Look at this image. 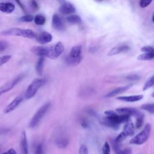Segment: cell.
Here are the masks:
<instances>
[{"mask_svg":"<svg viewBox=\"0 0 154 154\" xmlns=\"http://www.w3.org/2000/svg\"><path fill=\"white\" fill-rule=\"evenodd\" d=\"M106 117L101 120V123L103 125L117 130L119 128L120 123H126L131 120V117L127 115L117 114L112 110H108L104 112Z\"/></svg>","mask_w":154,"mask_h":154,"instance_id":"6da1fadb","label":"cell"},{"mask_svg":"<svg viewBox=\"0 0 154 154\" xmlns=\"http://www.w3.org/2000/svg\"><path fill=\"white\" fill-rule=\"evenodd\" d=\"M1 34L5 36H19L28 38H35L37 35L31 29L20 28H10L2 31Z\"/></svg>","mask_w":154,"mask_h":154,"instance_id":"7a4b0ae2","label":"cell"},{"mask_svg":"<svg viewBox=\"0 0 154 154\" xmlns=\"http://www.w3.org/2000/svg\"><path fill=\"white\" fill-rule=\"evenodd\" d=\"M82 47L81 45H76L72 48L69 56L66 58V62L71 66L78 65L82 59Z\"/></svg>","mask_w":154,"mask_h":154,"instance_id":"3957f363","label":"cell"},{"mask_svg":"<svg viewBox=\"0 0 154 154\" xmlns=\"http://www.w3.org/2000/svg\"><path fill=\"white\" fill-rule=\"evenodd\" d=\"M151 132V126L149 123L145 125L144 129L134 137H133L129 141L130 144L141 145L144 143L150 136Z\"/></svg>","mask_w":154,"mask_h":154,"instance_id":"277c9868","label":"cell"},{"mask_svg":"<svg viewBox=\"0 0 154 154\" xmlns=\"http://www.w3.org/2000/svg\"><path fill=\"white\" fill-rule=\"evenodd\" d=\"M45 80L42 78L34 79L28 85L24 94L26 99H30L33 97L37 92V90L45 83Z\"/></svg>","mask_w":154,"mask_h":154,"instance_id":"5b68a950","label":"cell"},{"mask_svg":"<svg viewBox=\"0 0 154 154\" xmlns=\"http://www.w3.org/2000/svg\"><path fill=\"white\" fill-rule=\"evenodd\" d=\"M50 106L51 103L49 102H47L43 105L37 111V112L34 114L29 123V127L30 128H34L38 125V124L40 123V122L44 117L46 112L49 110Z\"/></svg>","mask_w":154,"mask_h":154,"instance_id":"8992f818","label":"cell"},{"mask_svg":"<svg viewBox=\"0 0 154 154\" xmlns=\"http://www.w3.org/2000/svg\"><path fill=\"white\" fill-rule=\"evenodd\" d=\"M135 131V127L133 122L129 120L126 122L123 126V131L118 135L115 138L114 141L117 143H120L123 140H125L128 136H132L134 135Z\"/></svg>","mask_w":154,"mask_h":154,"instance_id":"52a82bcc","label":"cell"},{"mask_svg":"<svg viewBox=\"0 0 154 154\" xmlns=\"http://www.w3.org/2000/svg\"><path fill=\"white\" fill-rule=\"evenodd\" d=\"M24 78H25V75L23 73H20L19 75H17V76H16L14 78H13V79L9 81L7 83H5L3 85H2L0 87V96L2 94L7 93V92L9 91L10 90H11V89H13Z\"/></svg>","mask_w":154,"mask_h":154,"instance_id":"ba28073f","label":"cell"},{"mask_svg":"<svg viewBox=\"0 0 154 154\" xmlns=\"http://www.w3.org/2000/svg\"><path fill=\"white\" fill-rule=\"evenodd\" d=\"M31 52L39 57L49 58L51 54V47L44 46H35L31 48Z\"/></svg>","mask_w":154,"mask_h":154,"instance_id":"9c48e42d","label":"cell"},{"mask_svg":"<svg viewBox=\"0 0 154 154\" xmlns=\"http://www.w3.org/2000/svg\"><path fill=\"white\" fill-rule=\"evenodd\" d=\"M116 111L120 114L127 115L130 117L135 116V117H137L143 114L140 111H139L137 108H127V107L117 108H116Z\"/></svg>","mask_w":154,"mask_h":154,"instance_id":"30bf717a","label":"cell"},{"mask_svg":"<svg viewBox=\"0 0 154 154\" xmlns=\"http://www.w3.org/2000/svg\"><path fill=\"white\" fill-rule=\"evenodd\" d=\"M59 11L64 15H70L75 11V7L70 2L64 1L61 4L59 8Z\"/></svg>","mask_w":154,"mask_h":154,"instance_id":"8fae6325","label":"cell"},{"mask_svg":"<svg viewBox=\"0 0 154 154\" xmlns=\"http://www.w3.org/2000/svg\"><path fill=\"white\" fill-rule=\"evenodd\" d=\"M22 97L21 96H17L15 97L9 104H8L4 109V113L8 114L14 110L22 102Z\"/></svg>","mask_w":154,"mask_h":154,"instance_id":"7c38bea8","label":"cell"},{"mask_svg":"<svg viewBox=\"0 0 154 154\" xmlns=\"http://www.w3.org/2000/svg\"><path fill=\"white\" fill-rule=\"evenodd\" d=\"M35 38L37 41L42 45L50 43L52 40V35L46 31L40 32L38 35H36Z\"/></svg>","mask_w":154,"mask_h":154,"instance_id":"4fadbf2b","label":"cell"},{"mask_svg":"<svg viewBox=\"0 0 154 154\" xmlns=\"http://www.w3.org/2000/svg\"><path fill=\"white\" fill-rule=\"evenodd\" d=\"M132 86V84H128V85H125V86H122V87L116 88L112 90V91H109V93H108L105 96V97L109 98V97H114L115 96H117V95H118L120 93H122L126 91V90L129 89Z\"/></svg>","mask_w":154,"mask_h":154,"instance_id":"5bb4252c","label":"cell"},{"mask_svg":"<svg viewBox=\"0 0 154 154\" xmlns=\"http://www.w3.org/2000/svg\"><path fill=\"white\" fill-rule=\"evenodd\" d=\"M52 25L53 28L57 31H63L64 29V25L60 18V17L55 14L52 18Z\"/></svg>","mask_w":154,"mask_h":154,"instance_id":"9a60e30c","label":"cell"},{"mask_svg":"<svg viewBox=\"0 0 154 154\" xmlns=\"http://www.w3.org/2000/svg\"><path fill=\"white\" fill-rule=\"evenodd\" d=\"M15 5L11 2H2L0 3V11L2 13L10 14L14 11Z\"/></svg>","mask_w":154,"mask_h":154,"instance_id":"2e32d148","label":"cell"},{"mask_svg":"<svg viewBox=\"0 0 154 154\" xmlns=\"http://www.w3.org/2000/svg\"><path fill=\"white\" fill-rule=\"evenodd\" d=\"M53 49V56L52 60H55L58 58L64 51V45L61 42H58L56 43L55 45H52Z\"/></svg>","mask_w":154,"mask_h":154,"instance_id":"e0dca14e","label":"cell"},{"mask_svg":"<svg viewBox=\"0 0 154 154\" xmlns=\"http://www.w3.org/2000/svg\"><path fill=\"white\" fill-rule=\"evenodd\" d=\"M144 96L143 94L137 95H131V96H119L116 99L119 100L126 102H134L141 100Z\"/></svg>","mask_w":154,"mask_h":154,"instance_id":"ac0fdd59","label":"cell"},{"mask_svg":"<svg viewBox=\"0 0 154 154\" xmlns=\"http://www.w3.org/2000/svg\"><path fill=\"white\" fill-rule=\"evenodd\" d=\"M20 145L21 154H28V142H27L26 132L25 131H23L21 133Z\"/></svg>","mask_w":154,"mask_h":154,"instance_id":"d6986e66","label":"cell"},{"mask_svg":"<svg viewBox=\"0 0 154 154\" xmlns=\"http://www.w3.org/2000/svg\"><path fill=\"white\" fill-rule=\"evenodd\" d=\"M130 49V48L128 46V45H120V46H118L116 47H114L113 48H112L107 54V55L108 56H112V55H115L117 54H119L120 53L123 52H126L128 51L129 49Z\"/></svg>","mask_w":154,"mask_h":154,"instance_id":"ffe728a7","label":"cell"},{"mask_svg":"<svg viewBox=\"0 0 154 154\" xmlns=\"http://www.w3.org/2000/svg\"><path fill=\"white\" fill-rule=\"evenodd\" d=\"M45 60V58L44 57H39L35 64V71L37 75L40 76H42L43 74Z\"/></svg>","mask_w":154,"mask_h":154,"instance_id":"44dd1931","label":"cell"},{"mask_svg":"<svg viewBox=\"0 0 154 154\" xmlns=\"http://www.w3.org/2000/svg\"><path fill=\"white\" fill-rule=\"evenodd\" d=\"M66 20L70 24H79L81 22V17L77 14H70L66 17Z\"/></svg>","mask_w":154,"mask_h":154,"instance_id":"7402d4cb","label":"cell"},{"mask_svg":"<svg viewBox=\"0 0 154 154\" xmlns=\"http://www.w3.org/2000/svg\"><path fill=\"white\" fill-rule=\"evenodd\" d=\"M154 58V53H143L138 56L137 59L141 61L152 60Z\"/></svg>","mask_w":154,"mask_h":154,"instance_id":"603a6c76","label":"cell"},{"mask_svg":"<svg viewBox=\"0 0 154 154\" xmlns=\"http://www.w3.org/2000/svg\"><path fill=\"white\" fill-rule=\"evenodd\" d=\"M57 146L60 148H65L68 145V140L65 137H61L57 140L55 142Z\"/></svg>","mask_w":154,"mask_h":154,"instance_id":"cb8c5ba5","label":"cell"},{"mask_svg":"<svg viewBox=\"0 0 154 154\" xmlns=\"http://www.w3.org/2000/svg\"><path fill=\"white\" fill-rule=\"evenodd\" d=\"M34 23L37 25H43L46 22V18L44 16L41 14H37L34 17Z\"/></svg>","mask_w":154,"mask_h":154,"instance_id":"d4e9b609","label":"cell"},{"mask_svg":"<svg viewBox=\"0 0 154 154\" xmlns=\"http://www.w3.org/2000/svg\"><path fill=\"white\" fill-rule=\"evenodd\" d=\"M140 108L141 109L146 111L150 114L154 113V105L153 103H146L141 105Z\"/></svg>","mask_w":154,"mask_h":154,"instance_id":"484cf974","label":"cell"},{"mask_svg":"<svg viewBox=\"0 0 154 154\" xmlns=\"http://www.w3.org/2000/svg\"><path fill=\"white\" fill-rule=\"evenodd\" d=\"M154 76L152 75V76H150L147 80V81L146 82V83L144 84V86H143V91H145V90H147V89H149V88L152 87L153 84H154Z\"/></svg>","mask_w":154,"mask_h":154,"instance_id":"4316f807","label":"cell"},{"mask_svg":"<svg viewBox=\"0 0 154 154\" xmlns=\"http://www.w3.org/2000/svg\"><path fill=\"white\" fill-rule=\"evenodd\" d=\"M34 20V16L31 14H26L19 18V20L23 22H31Z\"/></svg>","mask_w":154,"mask_h":154,"instance_id":"83f0119b","label":"cell"},{"mask_svg":"<svg viewBox=\"0 0 154 154\" xmlns=\"http://www.w3.org/2000/svg\"><path fill=\"white\" fill-rule=\"evenodd\" d=\"M143 120H144V114H142L136 117L135 127L137 128L138 129L141 127V126L143 125Z\"/></svg>","mask_w":154,"mask_h":154,"instance_id":"f1b7e54d","label":"cell"},{"mask_svg":"<svg viewBox=\"0 0 154 154\" xmlns=\"http://www.w3.org/2000/svg\"><path fill=\"white\" fill-rule=\"evenodd\" d=\"M11 58L10 55H5L0 57V67L7 63Z\"/></svg>","mask_w":154,"mask_h":154,"instance_id":"f546056e","label":"cell"},{"mask_svg":"<svg viewBox=\"0 0 154 154\" xmlns=\"http://www.w3.org/2000/svg\"><path fill=\"white\" fill-rule=\"evenodd\" d=\"M110 146L108 142H105L102 148V154H110Z\"/></svg>","mask_w":154,"mask_h":154,"instance_id":"4dcf8cb0","label":"cell"},{"mask_svg":"<svg viewBox=\"0 0 154 154\" xmlns=\"http://www.w3.org/2000/svg\"><path fill=\"white\" fill-rule=\"evenodd\" d=\"M141 51L144 53H154V50L152 46H145L141 48Z\"/></svg>","mask_w":154,"mask_h":154,"instance_id":"1f68e13d","label":"cell"},{"mask_svg":"<svg viewBox=\"0 0 154 154\" xmlns=\"http://www.w3.org/2000/svg\"><path fill=\"white\" fill-rule=\"evenodd\" d=\"M79 154H88V149L85 144H82L79 149Z\"/></svg>","mask_w":154,"mask_h":154,"instance_id":"d6a6232c","label":"cell"},{"mask_svg":"<svg viewBox=\"0 0 154 154\" xmlns=\"http://www.w3.org/2000/svg\"><path fill=\"white\" fill-rule=\"evenodd\" d=\"M8 46V44L4 40H0V52L4 51Z\"/></svg>","mask_w":154,"mask_h":154,"instance_id":"836d02e7","label":"cell"},{"mask_svg":"<svg viewBox=\"0 0 154 154\" xmlns=\"http://www.w3.org/2000/svg\"><path fill=\"white\" fill-rule=\"evenodd\" d=\"M152 1H146V0H141L140 1L139 4L140 6L142 8H145L147 7L149 5H150L152 3Z\"/></svg>","mask_w":154,"mask_h":154,"instance_id":"e575fe53","label":"cell"},{"mask_svg":"<svg viewBox=\"0 0 154 154\" xmlns=\"http://www.w3.org/2000/svg\"><path fill=\"white\" fill-rule=\"evenodd\" d=\"M116 154H132V149L131 148H126L118 151Z\"/></svg>","mask_w":154,"mask_h":154,"instance_id":"d590c367","label":"cell"},{"mask_svg":"<svg viewBox=\"0 0 154 154\" xmlns=\"http://www.w3.org/2000/svg\"><path fill=\"white\" fill-rule=\"evenodd\" d=\"M126 78L129 81H138V79H140V77L138 75H136V74H133V75H131L127 76Z\"/></svg>","mask_w":154,"mask_h":154,"instance_id":"8d00e7d4","label":"cell"},{"mask_svg":"<svg viewBox=\"0 0 154 154\" xmlns=\"http://www.w3.org/2000/svg\"><path fill=\"white\" fill-rule=\"evenodd\" d=\"M35 154H43V146L41 144H39L35 149Z\"/></svg>","mask_w":154,"mask_h":154,"instance_id":"74e56055","label":"cell"},{"mask_svg":"<svg viewBox=\"0 0 154 154\" xmlns=\"http://www.w3.org/2000/svg\"><path fill=\"white\" fill-rule=\"evenodd\" d=\"M30 3H31V8H32V10H38V8H39V7H38V4L37 3V2L34 1H32L30 2Z\"/></svg>","mask_w":154,"mask_h":154,"instance_id":"f35d334b","label":"cell"},{"mask_svg":"<svg viewBox=\"0 0 154 154\" xmlns=\"http://www.w3.org/2000/svg\"><path fill=\"white\" fill-rule=\"evenodd\" d=\"M2 154H17V153L14 149L11 148V149H10L9 150H8L7 151L2 153Z\"/></svg>","mask_w":154,"mask_h":154,"instance_id":"ab89813d","label":"cell"},{"mask_svg":"<svg viewBox=\"0 0 154 154\" xmlns=\"http://www.w3.org/2000/svg\"><path fill=\"white\" fill-rule=\"evenodd\" d=\"M8 129H5V128H0V135L2 134H4L5 133H7L8 132Z\"/></svg>","mask_w":154,"mask_h":154,"instance_id":"60d3db41","label":"cell"},{"mask_svg":"<svg viewBox=\"0 0 154 154\" xmlns=\"http://www.w3.org/2000/svg\"><path fill=\"white\" fill-rule=\"evenodd\" d=\"M16 2H17V3L19 4V5L22 8V9L23 11H25V8L23 7V5H22V4L21 3V2L17 1H16Z\"/></svg>","mask_w":154,"mask_h":154,"instance_id":"b9f144b4","label":"cell"}]
</instances>
